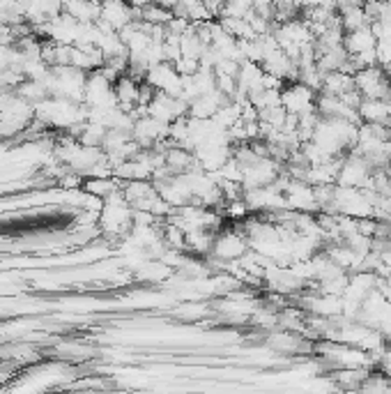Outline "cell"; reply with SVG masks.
<instances>
[{"instance_id": "cell-1", "label": "cell", "mask_w": 391, "mask_h": 394, "mask_svg": "<svg viewBox=\"0 0 391 394\" xmlns=\"http://www.w3.org/2000/svg\"><path fill=\"white\" fill-rule=\"evenodd\" d=\"M249 249H251L249 238L244 236L240 229H224L221 226L214 233V240H212L210 259H214L217 265L235 263V261H240Z\"/></svg>"}, {"instance_id": "cell-2", "label": "cell", "mask_w": 391, "mask_h": 394, "mask_svg": "<svg viewBox=\"0 0 391 394\" xmlns=\"http://www.w3.org/2000/svg\"><path fill=\"white\" fill-rule=\"evenodd\" d=\"M315 100H317V93L311 86H306L301 81H288L281 88V107L295 118L317 114Z\"/></svg>"}, {"instance_id": "cell-7", "label": "cell", "mask_w": 391, "mask_h": 394, "mask_svg": "<svg viewBox=\"0 0 391 394\" xmlns=\"http://www.w3.org/2000/svg\"><path fill=\"white\" fill-rule=\"evenodd\" d=\"M371 19L369 14L364 12V7H355V10H348L341 14V26H343L345 33H350V30H359V28H366L371 26Z\"/></svg>"}, {"instance_id": "cell-3", "label": "cell", "mask_w": 391, "mask_h": 394, "mask_svg": "<svg viewBox=\"0 0 391 394\" xmlns=\"http://www.w3.org/2000/svg\"><path fill=\"white\" fill-rule=\"evenodd\" d=\"M355 88L364 100H391V81L380 65L355 72Z\"/></svg>"}, {"instance_id": "cell-5", "label": "cell", "mask_w": 391, "mask_h": 394, "mask_svg": "<svg viewBox=\"0 0 391 394\" xmlns=\"http://www.w3.org/2000/svg\"><path fill=\"white\" fill-rule=\"evenodd\" d=\"M376 44H378V37L373 33L371 26L359 28V30H350V33H345V37H343V46L350 55L376 49Z\"/></svg>"}, {"instance_id": "cell-4", "label": "cell", "mask_w": 391, "mask_h": 394, "mask_svg": "<svg viewBox=\"0 0 391 394\" xmlns=\"http://www.w3.org/2000/svg\"><path fill=\"white\" fill-rule=\"evenodd\" d=\"M371 175H373V166L366 162L359 152L350 150L348 155L343 157V162H341L336 184H341V187H359V189H364V187H369Z\"/></svg>"}, {"instance_id": "cell-6", "label": "cell", "mask_w": 391, "mask_h": 394, "mask_svg": "<svg viewBox=\"0 0 391 394\" xmlns=\"http://www.w3.org/2000/svg\"><path fill=\"white\" fill-rule=\"evenodd\" d=\"M357 90L355 88V74H348V72H329V74H324L322 79V88L320 93H327V95H336V97H341V95H348Z\"/></svg>"}]
</instances>
